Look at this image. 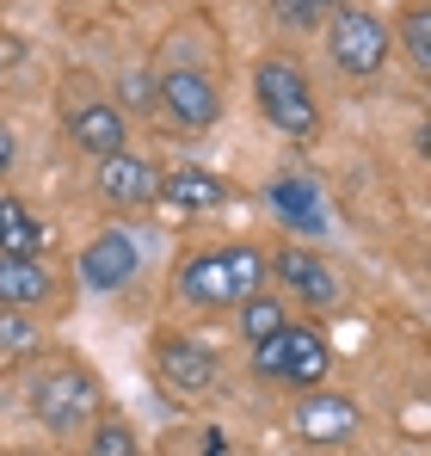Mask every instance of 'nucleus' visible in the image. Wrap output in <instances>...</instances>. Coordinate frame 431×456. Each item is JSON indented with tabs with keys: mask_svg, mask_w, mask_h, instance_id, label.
<instances>
[{
	"mask_svg": "<svg viewBox=\"0 0 431 456\" xmlns=\"http://www.w3.org/2000/svg\"><path fill=\"white\" fill-rule=\"evenodd\" d=\"M37 247H44V223H37L19 198H0V253L37 259Z\"/></svg>",
	"mask_w": 431,
	"mask_h": 456,
	"instance_id": "16",
	"label": "nucleus"
},
{
	"mask_svg": "<svg viewBox=\"0 0 431 456\" xmlns=\"http://www.w3.org/2000/svg\"><path fill=\"white\" fill-rule=\"evenodd\" d=\"M210 456H228V444H222V432H210Z\"/></svg>",
	"mask_w": 431,
	"mask_h": 456,
	"instance_id": "24",
	"label": "nucleus"
},
{
	"mask_svg": "<svg viewBox=\"0 0 431 456\" xmlns=\"http://www.w3.org/2000/svg\"><path fill=\"white\" fill-rule=\"evenodd\" d=\"M272 210H278L284 228H296V234H327V204H321V191H314L302 173H284V179L272 185Z\"/></svg>",
	"mask_w": 431,
	"mask_h": 456,
	"instance_id": "13",
	"label": "nucleus"
},
{
	"mask_svg": "<svg viewBox=\"0 0 431 456\" xmlns=\"http://www.w3.org/2000/svg\"><path fill=\"white\" fill-rule=\"evenodd\" d=\"M154 370H160V382H167L173 395H198V388H210L216 358L204 346H191V339H160V346H154Z\"/></svg>",
	"mask_w": 431,
	"mask_h": 456,
	"instance_id": "9",
	"label": "nucleus"
},
{
	"mask_svg": "<svg viewBox=\"0 0 431 456\" xmlns=\"http://www.w3.org/2000/svg\"><path fill=\"white\" fill-rule=\"evenodd\" d=\"M259 284H265V253L259 247H216V253H191L179 265V290L210 308L247 303V297H259Z\"/></svg>",
	"mask_w": 431,
	"mask_h": 456,
	"instance_id": "1",
	"label": "nucleus"
},
{
	"mask_svg": "<svg viewBox=\"0 0 431 456\" xmlns=\"http://www.w3.org/2000/svg\"><path fill=\"white\" fill-rule=\"evenodd\" d=\"M160 111H167L179 130H210L216 118H222V93H216L204 75L179 69V75L160 80Z\"/></svg>",
	"mask_w": 431,
	"mask_h": 456,
	"instance_id": "6",
	"label": "nucleus"
},
{
	"mask_svg": "<svg viewBox=\"0 0 431 456\" xmlns=\"http://www.w3.org/2000/svg\"><path fill=\"white\" fill-rule=\"evenodd\" d=\"M86 456H136L130 426H124V419H105V426L93 432V451H86Z\"/></svg>",
	"mask_w": 431,
	"mask_h": 456,
	"instance_id": "20",
	"label": "nucleus"
},
{
	"mask_svg": "<svg viewBox=\"0 0 431 456\" xmlns=\"http://www.w3.org/2000/svg\"><path fill=\"white\" fill-rule=\"evenodd\" d=\"M167 210H216L228 191H222V179L204 173V167H173V173H160V191H154Z\"/></svg>",
	"mask_w": 431,
	"mask_h": 456,
	"instance_id": "14",
	"label": "nucleus"
},
{
	"mask_svg": "<svg viewBox=\"0 0 431 456\" xmlns=\"http://www.w3.org/2000/svg\"><path fill=\"white\" fill-rule=\"evenodd\" d=\"M56 278L44 259H19V253H0V308H37L50 303Z\"/></svg>",
	"mask_w": 431,
	"mask_h": 456,
	"instance_id": "12",
	"label": "nucleus"
},
{
	"mask_svg": "<svg viewBox=\"0 0 431 456\" xmlns=\"http://www.w3.org/2000/svg\"><path fill=\"white\" fill-rule=\"evenodd\" d=\"M259 352V377H278V382H296V388H314V382L327 377V364H333V352H327V339L314 333V327H278L265 346H253Z\"/></svg>",
	"mask_w": 431,
	"mask_h": 456,
	"instance_id": "4",
	"label": "nucleus"
},
{
	"mask_svg": "<svg viewBox=\"0 0 431 456\" xmlns=\"http://www.w3.org/2000/svg\"><path fill=\"white\" fill-rule=\"evenodd\" d=\"M93 407H99V382L86 377L80 364H50V370H37V382H31V413H37L50 432L86 426Z\"/></svg>",
	"mask_w": 431,
	"mask_h": 456,
	"instance_id": "2",
	"label": "nucleus"
},
{
	"mask_svg": "<svg viewBox=\"0 0 431 456\" xmlns=\"http://www.w3.org/2000/svg\"><path fill=\"white\" fill-rule=\"evenodd\" d=\"M272 12L284 25H314L321 12H333V0H272Z\"/></svg>",
	"mask_w": 431,
	"mask_h": 456,
	"instance_id": "21",
	"label": "nucleus"
},
{
	"mask_svg": "<svg viewBox=\"0 0 431 456\" xmlns=\"http://www.w3.org/2000/svg\"><path fill=\"white\" fill-rule=\"evenodd\" d=\"M278 327H289V308L284 303H272V297H247V303H240V333H247L253 346H265Z\"/></svg>",
	"mask_w": 431,
	"mask_h": 456,
	"instance_id": "17",
	"label": "nucleus"
},
{
	"mask_svg": "<svg viewBox=\"0 0 431 456\" xmlns=\"http://www.w3.org/2000/svg\"><path fill=\"white\" fill-rule=\"evenodd\" d=\"M124 93H130V99H148L154 86H148V75H124Z\"/></svg>",
	"mask_w": 431,
	"mask_h": 456,
	"instance_id": "22",
	"label": "nucleus"
},
{
	"mask_svg": "<svg viewBox=\"0 0 431 456\" xmlns=\"http://www.w3.org/2000/svg\"><path fill=\"white\" fill-rule=\"evenodd\" d=\"M99 191H105L111 204L142 210V204H154V191H160V173H154L148 160H136L130 149H118V154L99 160Z\"/></svg>",
	"mask_w": 431,
	"mask_h": 456,
	"instance_id": "7",
	"label": "nucleus"
},
{
	"mask_svg": "<svg viewBox=\"0 0 431 456\" xmlns=\"http://www.w3.org/2000/svg\"><path fill=\"white\" fill-rule=\"evenodd\" d=\"M69 130H74V142L93 154V160H105V154L124 149V118H118V105H74Z\"/></svg>",
	"mask_w": 431,
	"mask_h": 456,
	"instance_id": "15",
	"label": "nucleus"
},
{
	"mask_svg": "<svg viewBox=\"0 0 431 456\" xmlns=\"http://www.w3.org/2000/svg\"><path fill=\"white\" fill-rule=\"evenodd\" d=\"M37 352V327L25 321V308H0V364H19Z\"/></svg>",
	"mask_w": 431,
	"mask_h": 456,
	"instance_id": "18",
	"label": "nucleus"
},
{
	"mask_svg": "<svg viewBox=\"0 0 431 456\" xmlns=\"http://www.w3.org/2000/svg\"><path fill=\"white\" fill-rule=\"evenodd\" d=\"M401 37H407V56H413V69H431V12H426V6H413V12H407Z\"/></svg>",
	"mask_w": 431,
	"mask_h": 456,
	"instance_id": "19",
	"label": "nucleus"
},
{
	"mask_svg": "<svg viewBox=\"0 0 431 456\" xmlns=\"http://www.w3.org/2000/svg\"><path fill=\"white\" fill-rule=\"evenodd\" d=\"M327 50H333V62H339L346 75H376V69L388 62V31H382L376 12L339 6V12H333V31H327Z\"/></svg>",
	"mask_w": 431,
	"mask_h": 456,
	"instance_id": "5",
	"label": "nucleus"
},
{
	"mask_svg": "<svg viewBox=\"0 0 431 456\" xmlns=\"http://www.w3.org/2000/svg\"><path fill=\"white\" fill-rule=\"evenodd\" d=\"M253 93H259V111L284 136H308L314 130V93H308V80H302V69L289 56H265L259 75H253Z\"/></svg>",
	"mask_w": 431,
	"mask_h": 456,
	"instance_id": "3",
	"label": "nucleus"
},
{
	"mask_svg": "<svg viewBox=\"0 0 431 456\" xmlns=\"http://www.w3.org/2000/svg\"><path fill=\"white\" fill-rule=\"evenodd\" d=\"M12 167V130H0V173Z\"/></svg>",
	"mask_w": 431,
	"mask_h": 456,
	"instance_id": "23",
	"label": "nucleus"
},
{
	"mask_svg": "<svg viewBox=\"0 0 431 456\" xmlns=\"http://www.w3.org/2000/svg\"><path fill=\"white\" fill-rule=\"evenodd\" d=\"M272 272L284 278L302 303H314V308H333V303H339V278H333L314 253H302V247H284V253L272 259Z\"/></svg>",
	"mask_w": 431,
	"mask_h": 456,
	"instance_id": "11",
	"label": "nucleus"
},
{
	"mask_svg": "<svg viewBox=\"0 0 431 456\" xmlns=\"http://www.w3.org/2000/svg\"><path fill=\"white\" fill-rule=\"evenodd\" d=\"M130 272H136V240L130 234H99L86 253H80V284L86 290H118V284H130Z\"/></svg>",
	"mask_w": 431,
	"mask_h": 456,
	"instance_id": "8",
	"label": "nucleus"
},
{
	"mask_svg": "<svg viewBox=\"0 0 431 456\" xmlns=\"http://www.w3.org/2000/svg\"><path fill=\"white\" fill-rule=\"evenodd\" d=\"M296 432H302L308 444H339V438L358 432V407H352L346 395H308V401L296 407Z\"/></svg>",
	"mask_w": 431,
	"mask_h": 456,
	"instance_id": "10",
	"label": "nucleus"
}]
</instances>
